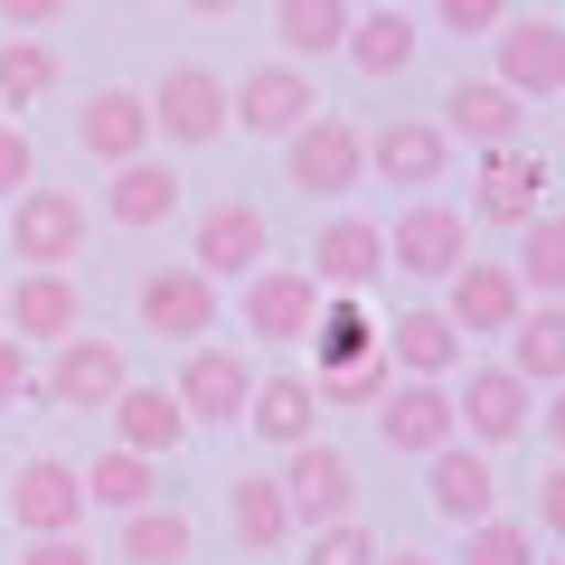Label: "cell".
Returning a JSON list of instances; mask_svg holds the SVG:
<instances>
[{
	"instance_id": "cell-1",
	"label": "cell",
	"mask_w": 565,
	"mask_h": 565,
	"mask_svg": "<svg viewBox=\"0 0 565 565\" xmlns=\"http://www.w3.org/2000/svg\"><path fill=\"white\" fill-rule=\"evenodd\" d=\"M85 226L95 217H85L76 189H39L29 180L20 199H10V255H20L29 274H66V264L85 255Z\"/></svg>"
},
{
	"instance_id": "cell-2",
	"label": "cell",
	"mask_w": 565,
	"mask_h": 565,
	"mask_svg": "<svg viewBox=\"0 0 565 565\" xmlns=\"http://www.w3.org/2000/svg\"><path fill=\"white\" fill-rule=\"evenodd\" d=\"M282 170H292V189H311V199H349V189L367 180V132L349 114H311L302 132L282 141Z\"/></svg>"
},
{
	"instance_id": "cell-3",
	"label": "cell",
	"mask_w": 565,
	"mask_h": 565,
	"mask_svg": "<svg viewBox=\"0 0 565 565\" xmlns=\"http://www.w3.org/2000/svg\"><path fill=\"white\" fill-rule=\"evenodd\" d=\"M311 114H321V95H311V76L292 57L282 66H245V76L226 85V132L245 122V132H264V141H292Z\"/></svg>"
},
{
	"instance_id": "cell-4",
	"label": "cell",
	"mask_w": 565,
	"mask_h": 565,
	"mask_svg": "<svg viewBox=\"0 0 565 565\" xmlns=\"http://www.w3.org/2000/svg\"><path fill=\"white\" fill-rule=\"evenodd\" d=\"M282 481V500H292V527H340L349 509H359V471H349V452L340 444H292V462L274 471Z\"/></svg>"
},
{
	"instance_id": "cell-5",
	"label": "cell",
	"mask_w": 565,
	"mask_h": 565,
	"mask_svg": "<svg viewBox=\"0 0 565 565\" xmlns=\"http://www.w3.org/2000/svg\"><path fill=\"white\" fill-rule=\"evenodd\" d=\"M47 396L66 405V415H104V405L132 386V367H122V340H104V330H76V340H57V359H47Z\"/></svg>"
},
{
	"instance_id": "cell-6",
	"label": "cell",
	"mask_w": 565,
	"mask_h": 565,
	"mask_svg": "<svg viewBox=\"0 0 565 565\" xmlns=\"http://www.w3.org/2000/svg\"><path fill=\"white\" fill-rule=\"evenodd\" d=\"M141 104H151V132H170L180 151L226 141V76H207V66H170Z\"/></svg>"
},
{
	"instance_id": "cell-7",
	"label": "cell",
	"mask_w": 565,
	"mask_h": 565,
	"mask_svg": "<svg viewBox=\"0 0 565 565\" xmlns=\"http://www.w3.org/2000/svg\"><path fill=\"white\" fill-rule=\"evenodd\" d=\"M132 311H141L151 340H207V330H217V282H207L199 264H161V274H141Z\"/></svg>"
},
{
	"instance_id": "cell-8",
	"label": "cell",
	"mask_w": 565,
	"mask_h": 565,
	"mask_svg": "<svg viewBox=\"0 0 565 565\" xmlns=\"http://www.w3.org/2000/svg\"><path fill=\"white\" fill-rule=\"evenodd\" d=\"M10 519H20V537H76V527H85V481H76V462L29 452L20 481H10Z\"/></svg>"
},
{
	"instance_id": "cell-9",
	"label": "cell",
	"mask_w": 565,
	"mask_h": 565,
	"mask_svg": "<svg viewBox=\"0 0 565 565\" xmlns=\"http://www.w3.org/2000/svg\"><path fill=\"white\" fill-rule=\"evenodd\" d=\"M264 255H274V226H264V207H245V199H217L199 217V236H189V264H199L207 282H245Z\"/></svg>"
},
{
	"instance_id": "cell-10",
	"label": "cell",
	"mask_w": 565,
	"mask_h": 565,
	"mask_svg": "<svg viewBox=\"0 0 565 565\" xmlns=\"http://www.w3.org/2000/svg\"><path fill=\"white\" fill-rule=\"evenodd\" d=\"M519 311H527V292H519L509 264H452L444 274V321L462 330V340H509Z\"/></svg>"
},
{
	"instance_id": "cell-11",
	"label": "cell",
	"mask_w": 565,
	"mask_h": 565,
	"mask_svg": "<svg viewBox=\"0 0 565 565\" xmlns=\"http://www.w3.org/2000/svg\"><path fill=\"white\" fill-rule=\"evenodd\" d=\"M0 330H10L20 349L29 340L57 349V340H76V330H85V292L66 274H20V282H0Z\"/></svg>"
},
{
	"instance_id": "cell-12",
	"label": "cell",
	"mask_w": 565,
	"mask_h": 565,
	"mask_svg": "<svg viewBox=\"0 0 565 565\" xmlns=\"http://www.w3.org/2000/svg\"><path fill=\"white\" fill-rule=\"evenodd\" d=\"M386 264H396V274H424V282H444L452 264H471V226H462V207H444V199L405 207L396 236H386Z\"/></svg>"
},
{
	"instance_id": "cell-13",
	"label": "cell",
	"mask_w": 565,
	"mask_h": 565,
	"mask_svg": "<svg viewBox=\"0 0 565 565\" xmlns=\"http://www.w3.org/2000/svg\"><path fill=\"white\" fill-rule=\"evenodd\" d=\"M170 396H180V415H189V424H245V396H255V367H245L236 349L199 340Z\"/></svg>"
},
{
	"instance_id": "cell-14",
	"label": "cell",
	"mask_w": 565,
	"mask_h": 565,
	"mask_svg": "<svg viewBox=\"0 0 565 565\" xmlns=\"http://www.w3.org/2000/svg\"><path fill=\"white\" fill-rule=\"evenodd\" d=\"M377 434H386V452H434L444 444H462V424H452V396L434 377H405V386H386L377 396Z\"/></svg>"
},
{
	"instance_id": "cell-15",
	"label": "cell",
	"mask_w": 565,
	"mask_h": 565,
	"mask_svg": "<svg viewBox=\"0 0 565 565\" xmlns=\"http://www.w3.org/2000/svg\"><path fill=\"white\" fill-rule=\"evenodd\" d=\"M444 161H452V132H444V122H424V114H396V122L367 132V170H377L386 189H434Z\"/></svg>"
},
{
	"instance_id": "cell-16",
	"label": "cell",
	"mask_w": 565,
	"mask_h": 565,
	"mask_svg": "<svg viewBox=\"0 0 565 565\" xmlns=\"http://www.w3.org/2000/svg\"><path fill=\"white\" fill-rule=\"evenodd\" d=\"M76 151H85V161H104V170L141 161V151H151V104H141L132 85H95L85 114H76Z\"/></svg>"
},
{
	"instance_id": "cell-17",
	"label": "cell",
	"mask_w": 565,
	"mask_h": 565,
	"mask_svg": "<svg viewBox=\"0 0 565 565\" xmlns=\"http://www.w3.org/2000/svg\"><path fill=\"white\" fill-rule=\"evenodd\" d=\"M537 189H546V161L519 151V141H500V151H481V170H471V217L481 226H527L537 217Z\"/></svg>"
},
{
	"instance_id": "cell-18",
	"label": "cell",
	"mask_w": 565,
	"mask_h": 565,
	"mask_svg": "<svg viewBox=\"0 0 565 565\" xmlns=\"http://www.w3.org/2000/svg\"><path fill=\"white\" fill-rule=\"evenodd\" d=\"M377 274H386V226L377 217H330L311 236V282L321 292H377Z\"/></svg>"
},
{
	"instance_id": "cell-19",
	"label": "cell",
	"mask_w": 565,
	"mask_h": 565,
	"mask_svg": "<svg viewBox=\"0 0 565 565\" xmlns=\"http://www.w3.org/2000/svg\"><path fill=\"white\" fill-rule=\"evenodd\" d=\"M311 311H321L311 274H292V264H255L245 274V340H302Z\"/></svg>"
},
{
	"instance_id": "cell-20",
	"label": "cell",
	"mask_w": 565,
	"mask_h": 565,
	"mask_svg": "<svg viewBox=\"0 0 565 565\" xmlns=\"http://www.w3.org/2000/svg\"><path fill=\"white\" fill-rule=\"evenodd\" d=\"M500 85L509 95H565V29L556 20H500Z\"/></svg>"
},
{
	"instance_id": "cell-21",
	"label": "cell",
	"mask_w": 565,
	"mask_h": 565,
	"mask_svg": "<svg viewBox=\"0 0 565 565\" xmlns=\"http://www.w3.org/2000/svg\"><path fill=\"white\" fill-rule=\"evenodd\" d=\"M452 424H462L481 452L490 444H519V434H527V386L509 377V367H471L462 396H452Z\"/></svg>"
},
{
	"instance_id": "cell-22",
	"label": "cell",
	"mask_w": 565,
	"mask_h": 565,
	"mask_svg": "<svg viewBox=\"0 0 565 565\" xmlns=\"http://www.w3.org/2000/svg\"><path fill=\"white\" fill-rule=\"evenodd\" d=\"M424 500L444 509L452 527H481L490 500H500V481H490V452H481V444H444L434 462H424Z\"/></svg>"
},
{
	"instance_id": "cell-23",
	"label": "cell",
	"mask_w": 565,
	"mask_h": 565,
	"mask_svg": "<svg viewBox=\"0 0 565 565\" xmlns=\"http://www.w3.org/2000/svg\"><path fill=\"white\" fill-rule=\"evenodd\" d=\"M104 415H114L122 452H141V462H161V452L189 444V415H180V396H170V386H122Z\"/></svg>"
},
{
	"instance_id": "cell-24",
	"label": "cell",
	"mask_w": 565,
	"mask_h": 565,
	"mask_svg": "<svg viewBox=\"0 0 565 565\" xmlns=\"http://www.w3.org/2000/svg\"><path fill=\"white\" fill-rule=\"evenodd\" d=\"M245 424H255L264 444H311V424H321V386L311 377H292V367H282V377H255V396H245Z\"/></svg>"
},
{
	"instance_id": "cell-25",
	"label": "cell",
	"mask_w": 565,
	"mask_h": 565,
	"mask_svg": "<svg viewBox=\"0 0 565 565\" xmlns=\"http://www.w3.org/2000/svg\"><path fill=\"white\" fill-rule=\"evenodd\" d=\"M444 122H452L462 141H481V151H500V141H519V132H527L519 95H509L500 76H462V85L444 95Z\"/></svg>"
},
{
	"instance_id": "cell-26",
	"label": "cell",
	"mask_w": 565,
	"mask_h": 565,
	"mask_svg": "<svg viewBox=\"0 0 565 565\" xmlns=\"http://www.w3.org/2000/svg\"><path fill=\"white\" fill-rule=\"evenodd\" d=\"M386 367H405V377H452V359H462V330L444 321V311H396V330H377Z\"/></svg>"
},
{
	"instance_id": "cell-27",
	"label": "cell",
	"mask_w": 565,
	"mask_h": 565,
	"mask_svg": "<svg viewBox=\"0 0 565 565\" xmlns=\"http://www.w3.org/2000/svg\"><path fill=\"white\" fill-rule=\"evenodd\" d=\"M509 377L519 386H565V302H527L509 321Z\"/></svg>"
},
{
	"instance_id": "cell-28",
	"label": "cell",
	"mask_w": 565,
	"mask_h": 565,
	"mask_svg": "<svg viewBox=\"0 0 565 565\" xmlns=\"http://www.w3.org/2000/svg\"><path fill=\"white\" fill-rule=\"evenodd\" d=\"M226 519H236V546H255V556L292 537V500H282L274 471H236L226 481Z\"/></svg>"
},
{
	"instance_id": "cell-29",
	"label": "cell",
	"mask_w": 565,
	"mask_h": 565,
	"mask_svg": "<svg viewBox=\"0 0 565 565\" xmlns=\"http://www.w3.org/2000/svg\"><path fill=\"white\" fill-rule=\"evenodd\" d=\"M415 20H405L396 0H386V10H367V20H349V47L340 57L359 66V76H405V66H415Z\"/></svg>"
},
{
	"instance_id": "cell-30",
	"label": "cell",
	"mask_w": 565,
	"mask_h": 565,
	"mask_svg": "<svg viewBox=\"0 0 565 565\" xmlns=\"http://www.w3.org/2000/svg\"><path fill=\"white\" fill-rule=\"evenodd\" d=\"M170 207H180V180H170V161H151V151L122 161L114 189H104V217H114V226H161Z\"/></svg>"
},
{
	"instance_id": "cell-31",
	"label": "cell",
	"mask_w": 565,
	"mask_h": 565,
	"mask_svg": "<svg viewBox=\"0 0 565 565\" xmlns=\"http://www.w3.org/2000/svg\"><path fill=\"white\" fill-rule=\"evenodd\" d=\"M349 20H359L349 0H274V39L292 47V66H302V57H340Z\"/></svg>"
},
{
	"instance_id": "cell-32",
	"label": "cell",
	"mask_w": 565,
	"mask_h": 565,
	"mask_svg": "<svg viewBox=\"0 0 565 565\" xmlns=\"http://www.w3.org/2000/svg\"><path fill=\"white\" fill-rule=\"evenodd\" d=\"M302 340L321 349V377H330V367H359L367 349H377V321L359 311V292H321V311H311Z\"/></svg>"
},
{
	"instance_id": "cell-33",
	"label": "cell",
	"mask_w": 565,
	"mask_h": 565,
	"mask_svg": "<svg viewBox=\"0 0 565 565\" xmlns=\"http://www.w3.org/2000/svg\"><path fill=\"white\" fill-rule=\"evenodd\" d=\"M509 274H519V292H537V302H565V217H527L519 226V264H509Z\"/></svg>"
},
{
	"instance_id": "cell-34",
	"label": "cell",
	"mask_w": 565,
	"mask_h": 565,
	"mask_svg": "<svg viewBox=\"0 0 565 565\" xmlns=\"http://www.w3.org/2000/svg\"><path fill=\"white\" fill-rule=\"evenodd\" d=\"M189 546H199V527L180 509H161V500L122 519V565H189Z\"/></svg>"
},
{
	"instance_id": "cell-35",
	"label": "cell",
	"mask_w": 565,
	"mask_h": 565,
	"mask_svg": "<svg viewBox=\"0 0 565 565\" xmlns=\"http://www.w3.org/2000/svg\"><path fill=\"white\" fill-rule=\"evenodd\" d=\"M85 481V509H122V519H132V509H151V490H161V471L141 462V452H104L95 471H76Z\"/></svg>"
},
{
	"instance_id": "cell-36",
	"label": "cell",
	"mask_w": 565,
	"mask_h": 565,
	"mask_svg": "<svg viewBox=\"0 0 565 565\" xmlns=\"http://www.w3.org/2000/svg\"><path fill=\"white\" fill-rule=\"evenodd\" d=\"M47 85H57V47L47 39H0V104L10 114H29Z\"/></svg>"
},
{
	"instance_id": "cell-37",
	"label": "cell",
	"mask_w": 565,
	"mask_h": 565,
	"mask_svg": "<svg viewBox=\"0 0 565 565\" xmlns=\"http://www.w3.org/2000/svg\"><path fill=\"white\" fill-rule=\"evenodd\" d=\"M321 386V405H349V415H377V396L396 386V367H386V349H367L359 367H330V377H311Z\"/></svg>"
},
{
	"instance_id": "cell-38",
	"label": "cell",
	"mask_w": 565,
	"mask_h": 565,
	"mask_svg": "<svg viewBox=\"0 0 565 565\" xmlns=\"http://www.w3.org/2000/svg\"><path fill=\"white\" fill-rule=\"evenodd\" d=\"M462 565H537V537H527L519 519H481L462 546Z\"/></svg>"
},
{
	"instance_id": "cell-39",
	"label": "cell",
	"mask_w": 565,
	"mask_h": 565,
	"mask_svg": "<svg viewBox=\"0 0 565 565\" xmlns=\"http://www.w3.org/2000/svg\"><path fill=\"white\" fill-rule=\"evenodd\" d=\"M377 556H386V546L367 537L359 519H340V527H311V556L302 565H377Z\"/></svg>"
},
{
	"instance_id": "cell-40",
	"label": "cell",
	"mask_w": 565,
	"mask_h": 565,
	"mask_svg": "<svg viewBox=\"0 0 565 565\" xmlns=\"http://www.w3.org/2000/svg\"><path fill=\"white\" fill-rule=\"evenodd\" d=\"M434 20H444L452 39H490V29L509 20V0H434Z\"/></svg>"
},
{
	"instance_id": "cell-41",
	"label": "cell",
	"mask_w": 565,
	"mask_h": 565,
	"mask_svg": "<svg viewBox=\"0 0 565 565\" xmlns=\"http://www.w3.org/2000/svg\"><path fill=\"white\" fill-rule=\"evenodd\" d=\"M29 180H39V151H29L20 122H0V199H20Z\"/></svg>"
},
{
	"instance_id": "cell-42",
	"label": "cell",
	"mask_w": 565,
	"mask_h": 565,
	"mask_svg": "<svg viewBox=\"0 0 565 565\" xmlns=\"http://www.w3.org/2000/svg\"><path fill=\"white\" fill-rule=\"evenodd\" d=\"M29 386H39V367H29V349L10 340V330H0V415H10V405H20Z\"/></svg>"
},
{
	"instance_id": "cell-43",
	"label": "cell",
	"mask_w": 565,
	"mask_h": 565,
	"mask_svg": "<svg viewBox=\"0 0 565 565\" xmlns=\"http://www.w3.org/2000/svg\"><path fill=\"white\" fill-rule=\"evenodd\" d=\"M20 565H95V546H85V537H29Z\"/></svg>"
},
{
	"instance_id": "cell-44",
	"label": "cell",
	"mask_w": 565,
	"mask_h": 565,
	"mask_svg": "<svg viewBox=\"0 0 565 565\" xmlns=\"http://www.w3.org/2000/svg\"><path fill=\"white\" fill-rule=\"evenodd\" d=\"M66 0H0V20H10V39H39L47 20H57Z\"/></svg>"
},
{
	"instance_id": "cell-45",
	"label": "cell",
	"mask_w": 565,
	"mask_h": 565,
	"mask_svg": "<svg viewBox=\"0 0 565 565\" xmlns=\"http://www.w3.org/2000/svg\"><path fill=\"white\" fill-rule=\"evenodd\" d=\"M537 519H546V537H565V462H546V481H537Z\"/></svg>"
},
{
	"instance_id": "cell-46",
	"label": "cell",
	"mask_w": 565,
	"mask_h": 565,
	"mask_svg": "<svg viewBox=\"0 0 565 565\" xmlns=\"http://www.w3.org/2000/svg\"><path fill=\"white\" fill-rule=\"evenodd\" d=\"M546 444L565 452V386H546Z\"/></svg>"
},
{
	"instance_id": "cell-47",
	"label": "cell",
	"mask_w": 565,
	"mask_h": 565,
	"mask_svg": "<svg viewBox=\"0 0 565 565\" xmlns=\"http://www.w3.org/2000/svg\"><path fill=\"white\" fill-rule=\"evenodd\" d=\"M180 10H199V20H226V10H236V0H180Z\"/></svg>"
},
{
	"instance_id": "cell-48",
	"label": "cell",
	"mask_w": 565,
	"mask_h": 565,
	"mask_svg": "<svg viewBox=\"0 0 565 565\" xmlns=\"http://www.w3.org/2000/svg\"><path fill=\"white\" fill-rule=\"evenodd\" d=\"M377 565H444V556H415V546H396V556H377Z\"/></svg>"
},
{
	"instance_id": "cell-49",
	"label": "cell",
	"mask_w": 565,
	"mask_h": 565,
	"mask_svg": "<svg viewBox=\"0 0 565 565\" xmlns=\"http://www.w3.org/2000/svg\"><path fill=\"white\" fill-rule=\"evenodd\" d=\"M556 104H565V95H556Z\"/></svg>"
},
{
	"instance_id": "cell-50",
	"label": "cell",
	"mask_w": 565,
	"mask_h": 565,
	"mask_svg": "<svg viewBox=\"0 0 565 565\" xmlns=\"http://www.w3.org/2000/svg\"><path fill=\"white\" fill-rule=\"evenodd\" d=\"M556 565H565V556H556Z\"/></svg>"
}]
</instances>
